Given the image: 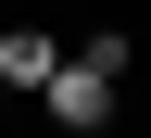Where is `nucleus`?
<instances>
[{
    "instance_id": "obj_2",
    "label": "nucleus",
    "mask_w": 151,
    "mask_h": 138,
    "mask_svg": "<svg viewBox=\"0 0 151 138\" xmlns=\"http://www.w3.org/2000/svg\"><path fill=\"white\" fill-rule=\"evenodd\" d=\"M50 63H63V38H38V25L0 38V88H50Z\"/></svg>"
},
{
    "instance_id": "obj_3",
    "label": "nucleus",
    "mask_w": 151,
    "mask_h": 138,
    "mask_svg": "<svg viewBox=\"0 0 151 138\" xmlns=\"http://www.w3.org/2000/svg\"><path fill=\"white\" fill-rule=\"evenodd\" d=\"M0 101H13V88H0Z\"/></svg>"
},
{
    "instance_id": "obj_1",
    "label": "nucleus",
    "mask_w": 151,
    "mask_h": 138,
    "mask_svg": "<svg viewBox=\"0 0 151 138\" xmlns=\"http://www.w3.org/2000/svg\"><path fill=\"white\" fill-rule=\"evenodd\" d=\"M113 88H126V75H101L88 50H76V63H50V88H38V101H50V126H63V138H88V126L113 113Z\"/></svg>"
}]
</instances>
